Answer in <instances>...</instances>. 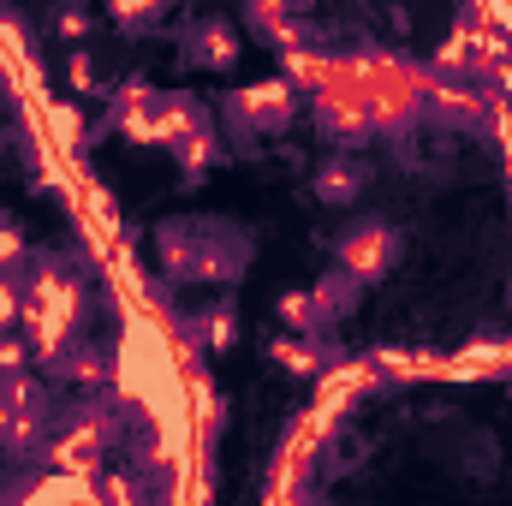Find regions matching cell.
<instances>
[{
	"label": "cell",
	"instance_id": "cell-1",
	"mask_svg": "<svg viewBox=\"0 0 512 506\" xmlns=\"http://www.w3.org/2000/svg\"><path fill=\"white\" fill-rule=\"evenodd\" d=\"M78 310H84V292L66 274V256H42L36 268H24V316H18V328H24V340H30V352L42 364L72 346Z\"/></svg>",
	"mask_w": 512,
	"mask_h": 506
},
{
	"label": "cell",
	"instance_id": "cell-2",
	"mask_svg": "<svg viewBox=\"0 0 512 506\" xmlns=\"http://www.w3.org/2000/svg\"><path fill=\"white\" fill-rule=\"evenodd\" d=\"M120 429H126L120 399H108V393L96 387L90 399H78V405L48 429V441H42V465H54L60 477H66V471H72V477H96L102 459L114 453Z\"/></svg>",
	"mask_w": 512,
	"mask_h": 506
},
{
	"label": "cell",
	"instance_id": "cell-3",
	"mask_svg": "<svg viewBox=\"0 0 512 506\" xmlns=\"http://www.w3.org/2000/svg\"><path fill=\"white\" fill-rule=\"evenodd\" d=\"M161 262L179 274V280H239L245 268V239L239 233H221L209 221H179L155 239Z\"/></svg>",
	"mask_w": 512,
	"mask_h": 506
},
{
	"label": "cell",
	"instance_id": "cell-4",
	"mask_svg": "<svg viewBox=\"0 0 512 506\" xmlns=\"http://www.w3.org/2000/svg\"><path fill=\"white\" fill-rule=\"evenodd\" d=\"M358 292H364V286H358V280L334 262V268H328L310 292H286V298H280V322H286L292 334H328L340 316H352Z\"/></svg>",
	"mask_w": 512,
	"mask_h": 506
},
{
	"label": "cell",
	"instance_id": "cell-5",
	"mask_svg": "<svg viewBox=\"0 0 512 506\" xmlns=\"http://www.w3.org/2000/svg\"><path fill=\"white\" fill-rule=\"evenodd\" d=\"M334 262H340L358 286H376L387 268L399 262V233H393V221H382V215L352 221V227L340 233V245H334Z\"/></svg>",
	"mask_w": 512,
	"mask_h": 506
},
{
	"label": "cell",
	"instance_id": "cell-6",
	"mask_svg": "<svg viewBox=\"0 0 512 506\" xmlns=\"http://www.w3.org/2000/svg\"><path fill=\"white\" fill-rule=\"evenodd\" d=\"M227 120L245 131H286L298 126V84L292 78H262V84H239L227 96Z\"/></svg>",
	"mask_w": 512,
	"mask_h": 506
},
{
	"label": "cell",
	"instance_id": "cell-7",
	"mask_svg": "<svg viewBox=\"0 0 512 506\" xmlns=\"http://www.w3.org/2000/svg\"><path fill=\"white\" fill-rule=\"evenodd\" d=\"M108 126L131 143H161V90L143 78H126L120 90H108Z\"/></svg>",
	"mask_w": 512,
	"mask_h": 506
},
{
	"label": "cell",
	"instance_id": "cell-8",
	"mask_svg": "<svg viewBox=\"0 0 512 506\" xmlns=\"http://www.w3.org/2000/svg\"><path fill=\"white\" fill-rule=\"evenodd\" d=\"M364 185H370V167H364L352 149L328 155V161L310 173V191H316V203H328V209H352V197H364Z\"/></svg>",
	"mask_w": 512,
	"mask_h": 506
},
{
	"label": "cell",
	"instance_id": "cell-9",
	"mask_svg": "<svg viewBox=\"0 0 512 506\" xmlns=\"http://www.w3.org/2000/svg\"><path fill=\"white\" fill-rule=\"evenodd\" d=\"M268 358L286 370V376H304V381H316V376H328L334 364H340V352L328 346V334H280L274 346H268Z\"/></svg>",
	"mask_w": 512,
	"mask_h": 506
},
{
	"label": "cell",
	"instance_id": "cell-10",
	"mask_svg": "<svg viewBox=\"0 0 512 506\" xmlns=\"http://www.w3.org/2000/svg\"><path fill=\"white\" fill-rule=\"evenodd\" d=\"M185 60H191V66H209V72H233V66H239V36H233V24H221V18L191 24Z\"/></svg>",
	"mask_w": 512,
	"mask_h": 506
},
{
	"label": "cell",
	"instance_id": "cell-11",
	"mask_svg": "<svg viewBox=\"0 0 512 506\" xmlns=\"http://www.w3.org/2000/svg\"><path fill=\"white\" fill-rule=\"evenodd\" d=\"M245 24H251L262 42H274V48H298L304 42L292 0H245Z\"/></svg>",
	"mask_w": 512,
	"mask_h": 506
},
{
	"label": "cell",
	"instance_id": "cell-12",
	"mask_svg": "<svg viewBox=\"0 0 512 506\" xmlns=\"http://www.w3.org/2000/svg\"><path fill=\"white\" fill-rule=\"evenodd\" d=\"M167 149H173V161L185 167V179H203V173H209V167L227 155V149H221V137H215V126H209V114H203L191 131H179Z\"/></svg>",
	"mask_w": 512,
	"mask_h": 506
},
{
	"label": "cell",
	"instance_id": "cell-13",
	"mask_svg": "<svg viewBox=\"0 0 512 506\" xmlns=\"http://www.w3.org/2000/svg\"><path fill=\"white\" fill-rule=\"evenodd\" d=\"M48 370L60 381H72V387H90V393H96V387H114V364H108L102 352H72V346H66V352L48 358Z\"/></svg>",
	"mask_w": 512,
	"mask_h": 506
},
{
	"label": "cell",
	"instance_id": "cell-14",
	"mask_svg": "<svg viewBox=\"0 0 512 506\" xmlns=\"http://www.w3.org/2000/svg\"><path fill=\"white\" fill-rule=\"evenodd\" d=\"M328 66H334V54L328 48H310V42H298V48H280V72L310 96V90H322L328 84Z\"/></svg>",
	"mask_w": 512,
	"mask_h": 506
},
{
	"label": "cell",
	"instance_id": "cell-15",
	"mask_svg": "<svg viewBox=\"0 0 512 506\" xmlns=\"http://www.w3.org/2000/svg\"><path fill=\"white\" fill-rule=\"evenodd\" d=\"M161 12H167V0H108V18H114L120 36H143V30H155Z\"/></svg>",
	"mask_w": 512,
	"mask_h": 506
},
{
	"label": "cell",
	"instance_id": "cell-16",
	"mask_svg": "<svg viewBox=\"0 0 512 506\" xmlns=\"http://www.w3.org/2000/svg\"><path fill=\"white\" fill-rule=\"evenodd\" d=\"M24 316V268H0V328H18Z\"/></svg>",
	"mask_w": 512,
	"mask_h": 506
},
{
	"label": "cell",
	"instance_id": "cell-17",
	"mask_svg": "<svg viewBox=\"0 0 512 506\" xmlns=\"http://www.w3.org/2000/svg\"><path fill=\"white\" fill-rule=\"evenodd\" d=\"M203 340H209L215 352H227V346L239 340V316H233V304H215V310L203 316Z\"/></svg>",
	"mask_w": 512,
	"mask_h": 506
},
{
	"label": "cell",
	"instance_id": "cell-18",
	"mask_svg": "<svg viewBox=\"0 0 512 506\" xmlns=\"http://www.w3.org/2000/svg\"><path fill=\"white\" fill-rule=\"evenodd\" d=\"M30 358H36V352H30V340H24L18 328H0V376H24V370H30Z\"/></svg>",
	"mask_w": 512,
	"mask_h": 506
},
{
	"label": "cell",
	"instance_id": "cell-19",
	"mask_svg": "<svg viewBox=\"0 0 512 506\" xmlns=\"http://www.w3.org/2000/svg\"><path fill=\"white\" fill-rule=\"evenodd\" d=\"M48 120H54V137H60L66 149H78V143H84V114H78L72 102H54V108H48Z\"/></svg>",
	"mask_w": 512,
	"mask_h": 506
},
{
	"label": "cell",
	"instance_id": "cell-20",
	"mask_svg": "<svg viewBox=\"0 0 512 506\" xmlns=\"http://www.w3.org/2000/svg\"><path fill=\"white\" fill-rule=\"evenodd\" d=\"M54 30H60V42H72V48H78V42L90 36V12H84L78 0H66V6L54 12Z\"/></svg>",
	"mask_w": 512,
	"mask_h": 506
},
{
	"label": "cell",
	"instance_id": "cell-21",
	"mask_svg": "<svg viewBox=\"0 0 512 506\" xmlns=\"http://www.w3.org/2000/svg\"><path fill=\"white\" fill-rule=\"evenodd\" d=\"M66 84H72V90H96V84H102V78H96V60H90V48H84V42H78V48H72V60H66Z\"/></svg>",
	"mask_w": 512,
	"mask_h": 506
},
{
	"label": "cell",
	"instance_id": "cell-22",
	"mask_svg": "<svg viewBox=\"0 0 512 506\" xmlns=\"http://www.w3.org/2000/svg\"><path fill=\"white\" fill-rule=\"evenodd\" d=\"M0 268H24V233L12 221H0Z\"/></svg>",
	"mask_w": 512,
	"mask_h": 506
}]
</instances>
